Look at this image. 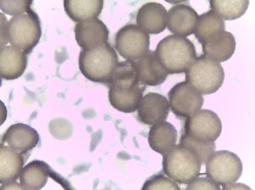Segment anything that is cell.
<instances>
[{
    "label": "cell",
    "instance_id": "obj_27",
    "mask_svg": "<svg viewBox=\"0 0 255 190\" xmlns=\"http://www.w3.org/2000/svg\"><path fill=\"white\" fill-rule=\"evenodd\" d=\"M142 190H180L176 183L164 175H156L144 184Z\"/></svg>",
    "mask_w": 255,
    "mask_h": 190
},
{
    "label": "cell",
    "instance_id": "obj_18",
    "mask_svg": "<svg viewBox=\"0 0 255 190\" xmlns=\"http://www.w3.org/2000/svg\"><path fill=\"white\" fill-rule=\"evenodd\" d=\"M237 46L236 38L232 32H221L203 43L204 56L218 63L228 61L234 54Z\"/></svg>",
    "mask_w": 255,
    "mask_h": 190
},
{
    "label": "cell",
    "instance_id": "obj_15",
    "mask_svg": "<svg viewBox=\"0 0 255 190\" xmlns=\"http://www.w3.org/2000/svg\"><path fill=\"white\" fill-rule=\"evenodd\" d=\"M139 81L145 86H158L163 84L168 73L160 62L155 51L149 50L142 57L133 61Z\"/></svg>",
    "mask_w": 255,
    "mask_h": 190
},
{
    "label": "cell",
    "instance_id": "obj_23",
    "mask_svg": "<svg viewBox=\"0 0 255 190\" xmlns=\"http://www.w3.org/2000/svg\"><path fill=\"white\" fill-rule=\"evenodd\" d=\"M225 31V20L215 11L209 10L198 15L194 34L198 42L202 44Z\"/></svg>",
    "mask_w": 255,
    "mask_h": 190
},
{
    "label": "cell",
    "instance_id": "obj_28",
    "mask_svg": "<svg viewBox=\"0 0 255 190\" xmlns=\"http://www.w3.org/2000/svg\"><path fill=\"white\" fill-rule=\"evenodd\" d=\"M220 185L216 184L215 182L213 181L209 178H198L195 179L193 181H191L188 184V190H221Z\"/></svg>",
    "mask_w": 255,
    "mask_h": 190
},
{
    "label": "cell",
    "instance_id": "obj_22",
    "mask_svg": "<svg viewBox=\"0 0 255 190\" xmlns=\"http://www.w3.org/2000/svg\"><path fill=\"white\" fill-rule=\"evenodd\" d=\"M63 3L67 15L78 23L98 17L104 6L102 0H66Z\"/></svg>",
    "mask_w": 255,
    "mask_h": 190
},
{
    "label": "cell",
    "instance_id": "obj_25",
    "mask_svg": "<svg viewBox=\"0 0 255 190\" xmlns=\"http://www.w3.org/2000/svg\"><path fill=\"white\" fill-rule=\"evenodd\" d=\"M179 144L193 153L202 165L206 163L216 150L215 142L200 141L186 133H183Z\"/></svg>",
    "mask_w": 255,
    "mask_h": 190
},
{
    "label": "cell",
    "instance_id": "obj_8",
    "mask_svg": "<svg viewBox=\"0 0 255 190\" xmlns=\"http://www.w3.org/2000/svg\"><path fill=\"white\" fill-rule=\"evenodd\" d=\"M149 48V34L134 24L123 26L115 36V49L126 61H137L150 50Z\"/></svg>",
    "mask_w": 255,
    "mask_h": 190
},
{
    "label": "cell",
    "instance_id": "obj_29",
    "mask_svg": "<svg viewBox=\"0 0 255 190\" xmlns=\"http://www.w3.org/2000/svg\"><path fill=\"white\" fill-rule=\"evenodd\" d=\"M1 47L6 46V44L9 43L7 38V25L8 21L4 14H1Z\"/></svg>",
    "mask_w": 255,
    "mask_h": 190
},
{
    "label": "cell",
    "instance_id": "obj_17",
    "mask_svg": "<svg viewBox=\"0 0 255 190\" xmlns=\"http://www.w3.org/2000/svg\"><path fill=\"white\" fill-rule=\"evenodd\" d=\"M26 53L13 46L1 47L0 75L5 80H15L23 75L26 69Z\"/></svg>",
    "mask_w": 255,
    "mask_h": 190
},
{
    "label": "cell",
    "instance_id": "obj_3",
    "mask_svg": "<svg viewBox=\"0 0 255 190\" xmlns=\"http://www.w3.org/2000/svg\"><path fill=\"white\" fill-rule=\"evenodd\" d=\"M119 63L116 50L108 43L96 49H82L79 54V70L94 83L108 84Z\"/></svg>",
    "mask_w": 255,
    "mask_h": 190
},
{
    "label": "cell",
    "instance_id": "obj_26",
    "mask_svg": "<svg viewBox=\"0 0 255 190\" xmlns=\"http://www.w3.org/2000/svg\"><path fill=\"white\" fill-rule=\"evenodd\" d=\"M32 1L27 0H2L0 2V9L4 14H9L14 17L15 15L29 11L30 9H32Z\"/></svg>",
    "mask_w": 255,
    "mask_h": 190
},
{
    "label": "cell",
    "instance_id": "obj_9",
    "mask_svg": "<svg viewBox=\"0 0 255 190\" xmlns=\"http://www.w3.org/2000/svg\"><path fill=\"white\" fill-rule=\"evenodd\" d=\"M222 123L216 113L199 109L186 118L184 133L203 142H215L221 136Z\"/></svg>",
    "mask_w": 255,
    "mask_h": 190
},
{
    "label": "cell",
    "instance_id": "obj_19",
    "mask_svg": "<svg viewBox=\"0 0 255 190\" xmlns=\"http://www.w3.org/2000/svg\"><path fill=\"white\" fill-rule=\"evenodd\" d=\"M23 155L9 146L1 144L0 148V183L7 185L16 182L23 169Z\"/></svg>",
    "mask_w": 255,
    "mask_h": 190
},
{
    "label": "cell",
    "instance_id": "obj_12",
    "mask_svg": "<svg viewBox=\"0 0 255 190\" xmlns=\"http://www.w3.org/2000/svg\"><path fill=\"white\" fill-rule=\"evenodd\" d=\"M169 111L168 98L157 93H148L144 95L137 109L139 121L147 126L165 121Z\"/></svg>",
    "mask_w": 255,
    "mask_h": 190
},
{
    "label": "cell",
    "instance_id": "obj_5",
    "mask_svg": "<svg viewBox=\"0 0 255 190\" xmlns=\"http://www.w3.org/2000/svg\"><path fill=\"white\" fill-rule=\"evenodd\" d=\"M162 160L163 173L177 184L188 185L200 174L201 164L193 153L180 144H177Z\"/></svg>",
    "mask_w": 255,
    "mask_h": 190
},
{
    "label": "cell",
    "instance_id": "obj_16",
    "mask_svg": "<svg viewBox=\"0 0 255 190\" xmlns=\"http://www.w3.org/2000/svg\"><path fill=\"white\" fill-rule=\"evenodd\" d=\"M167 9L161 3H145L137 12L136 25L147 34H159L167 28Z\"/></svg>",
    "mask_w": 255,
    "mask_h": 190
},
{
    "label": "cell",
    "instance_id": "obj_6",
    "mask_svg": "<svg viewBox=\"0 0 255 190\" xmlns=\"http://www.w3.org/2000/svg\"><path fill=\"white\" fill-rule=\"evenodd\" d=\"M225 72L221 63L204 55L197 57L186 72V82L202 95H212L223 85Z\"/></svg>",
    "mask_w": 255,
    "mask_h": 190
},
{
    "label": "cell",
    "instance_id": "obj_4",
    "mask_svg": "<svg viewBox=\"0 0 255 190\" xmlns=\"http://www.w3.org/2000/svg\"><path fill=\"white\" fill-rule=\"evenodd\" d=\"M42 36L40 19L32 9L15 15L8 21L7 38L11 46L26 54L32 52Z\"/></svg>",
    "mask_w": 255,
    "mask_h": 190
},
{
    "label": "cell",
    "instance_id": "obj_7",
    "mask_svg": "<svg viewBox=\"0 0 255 190\" xmlns=\"http://www.w3.org/2000/svg\"><path fill=\"white\" fill-rule=\"evenodd\" d=\"M205 165L207 177L222 187L238 182L244 170L238 155L228 150L215 151Z\"/></svg>",
    "mask_w": 255,
    "mask_h": 190
},
{
    "label": "cell",
    "instance_id": "obj_2",
    "mask_svg": "<svg viewBox=\"0 0 255 190\" xmlns=\"http://www.w3.org/2000/svg\"><path fill=\"white\" fill-rule=\"evenodd\" d=\"M155 52L168 74L186 72L197 58L194 44L187 38L175 35L160 41Z\"/></svg>",
    "mask_w": 255,
    "mask_h": 190
},
{
    "label": "cell",
    "instance_id": "obj_31",
    "mask_svg": "<svg viewBox=\"0 0 255 190\" xmlns=\"http://www.w3.org/2000/svg\"><path fill=\"white\" fill-rule=\"evenodd\" d=\"M2 190H25V188L22 186L21 184L17 183H11V184H7V185H1Z\"/></svg>",
    "mask_w": 255,
    "mask_h": 190
},
{
    "label": "cell",
    "instance_id": "obj_1",
    "mask_svg": "<svg viewBox=\"0 0 255 190\" xmlns=\"http://www.w3.org/2000/svg\"><path fill=\"white\" fill-rule=\"evenodd\" d=\"M107 84L108 98L114 109L123 113L136 111L146 86L139 81L133 62H119Z\"/></svg>",
    "mask_w": 255,
    "mask_h": 190
},
{
    "label": "cell",
    "instance_id": "obj_14",
    "mask_svg": "<svg viewBox=\"0 0 255 190\" xmlns=\"http://www.w3.org/2000/svg\"><path fill=\"white\" fill-rule=\"evenodd\" d=\"M39 140L37 130L26 124L16 123L7 129L2 142L24 156L32 151L38 145Z\"/></svg>",
    "mask_w": 255,
    "mask_h": 190
},
{
    "label": "cell",
    "instance_id": "obj_13",
    "mask_svg": "<svg viewBox=\"0 0 255 190\" xmlns=\"http://www.w3.org/2000/svg\"><path fill=\"white\" fill-rule=\"evenodd\" d=\"M197 19L198 14L191 6L175 4L167 14V27L175 36L186 38L194 33Z\"/></svg>",
    "mask_w": 255,
    "mask_h": 190
},
{
    "label": "cell",
    "instance_id": "obj_24",
    "mask_svg": "<svg viewBox=\"0 0 255 190\" xmlns=\"http://www.w3.org/2000/svg\"><path fill=\"white\" fill-rule=\"evenodd\" d=\"M211 10L217 13L224 20H233L246 13L250 5L249 0H211Z\"/></svg>",
    "mask_w": 255,
    "mask_h": 190
},
{
    "label": "cell",
    "instance_id": "obj_30",
    "mask_svg": "<svg viewBox=\"0 0 255 190\" xmlns=\"http://www.w3.org/2000/svg\"><path fill=\"white\" fill-rule=\"evenodd\" d=\"M223 190H251L249 186L243 185V184H239V183H233L229 185H226L223 187Z\"/></svg>",
    "mask_w": 255,
    "mask_h": 190
},
{
    "label": "cell",
    "instance_id": "obj_20",
    "mask_svg": "<svg viewBox=\"0 0 255 190\" xmlns=\"http://www.w3.org/2000/svg\"><path fill=\"white\" fill-rule=\"evenodd\" d=\"M177 139L176 128L166 121L151 126L148 134V143L151 150L162 156L176 145Z\"/></svg>",
    "mask_w": 255,
    "mask_h": 190
},
{
    "label": "cell",
    "instance_id": "obj_11",
    "mask_svg": "<svg viewBox=\"0 0 255 190\" xmlns=\"http://www.w3.org/2000/svg\"><path fill=\"white\" fill-rule=\"evenodd\" d=\"M75 39L82 49H96L108 43L109 30L98 18L77 23L74 29Z\"/></svg>",
    "mask_w": 255,
    "mask_h": 190
},
{
    "label": "cell",
    "instance_id": "obj_10",
    "mask_svg": "<svg viewBox=\"0 0 255 190\" xmlns=\"http://www.w3.org/2000/svg\"><path fill=\"white\" fill-rule=\"evenodd\" d=\"M202 94L186 82L177 84L168 93V103L178 118L186 119L203 107Z\"/></svg>",
    "mask_w": 255,
    "mask_h": 190
},
{
    "label": "cell",
    "instance_id": "obj_21",
    "mask_svg": "<svg viewBox=\"0 0 255 190\" xmlns=\"http://www.w3.org/2000/svg\"><path fill=\"white\" fill-rule=\"evenodd\" d=\"M51 176L53 172L49 165L43 161L35 160L23 167L19 179L25 190H38L45 186Z\"/></svg>",
    "mask_w": 255,
    "mask_h": 190
}]
</instances>
